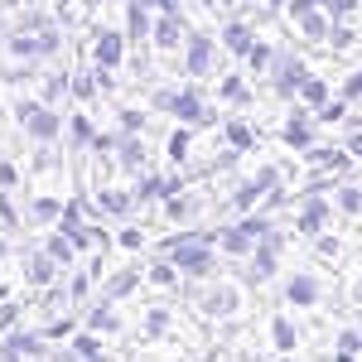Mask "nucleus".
Instances as JSON below:
<instances>
[{
	"label": "nucleus",
	"instance_id": "nucleus-7",
	"mask_svg": "<svg viewBox=\"0 0 362 362\" xmlns=\"http://www.w3.org/2000/svg\"><path fill=\"white\" fill-rule=\"evenodd\" d=\"M309 78H314V73H309L305 58L280 54L276 58V73H271V87H276V97H300V87H305Z\"/></svg>",
	"mask_w": 362,
	"mask_h": 362
},
{
	"label": "nucleus",
	"instance_id": "nucleus-18",
	"mask_svg": "<svg viewBox=\"0 0 362 362\" xmlns=\"http://www.w3.org/2000/svg\"><path fill=\"white\" fill-rule=\"evenodd\" d=\"M92 203H97L102 213H112V218H126V213H131V203H136V194H126V189H97Z\"/></svg>",
	"mask_w": 362,
	"mask_h": 362
},
{
	"label": "nucleus",
	"instance_id": "nucleus-21",
	"mask_svg": "<svg viewBox=\"0 0 362 362\" xmlns=\"http://www.w3.org/2000/svg\"><path fill=\"white\" fill-rule=\"evenodd\" d=\"M300 29H305V39L309 44H324V39H329V10H324V15H319V10H309V15H300Z\"/></svg>",
	"mask_w": 362,
	"mask_h": 362
},
{
	"label": "nucleus",
	"instance_id": "nucleus-37",
	"mask_svg": "<svg viewBox=\"0 0 362 362\" xmlns=\"http://www.w3.org/2000/svg\"><path fill=\"white\" fill-rule=\"evenodd\" d=\"M63 92H73V78H68V73H54V78H44V102H58Z\"/></svg>",
	"mask_w": 362,
	"mask_h": 362
},
{
	"label": "nucleus",
	"instance_id": "nucleus-39",
	"mask_svg": "<svg viewBox=\"0 0 362 362\" xmlns=\"http://www.w3.org/2000/svg\"><path fill=\"white\" fill-rule=\"evenodd\" d=\"M223 97H227V102H237V107H247V102H251V92H247L242 78H223Z\"/></svg>",
	"mask_w": 362,
	"mask_h": 362
},
{
	"label": "nucleus",
	"instance_id": "nucleus-48",
	"mask_svg": "<svg viewBox=\"0 0 362 362\" xmlns=\"http://www.w3.org/2000/svg\"><path fill=\"white\" fill-rule=\"evenodd\" d=\"M343 97H362V73H353V78H348V87H343Z\"/></svg>",
	"mask_w": 362,
	"mask_h": 362
},
{
	"label": "nucleus",
	"instance_id": "nucleus-28",
	"mask_svg": "<svg viewBox=\"0 0 362 362\" xmlns=\"http://www.w3.org/2000/svg\"><path fill=\"white\" fill-rule=\"evenodd\" d=\"M343 150H348V145H343ZM343 150H338V145H329V150H309V160H314L319 169H343L348 160H353V155H343Z\"/></svg>",
	"mask_w": 362,
	"mask_h": 362
},
{
	"label": "nucleus",
	"instance_id": "nucleus-16",
	"mask_svg": "<svg viewBox=\"0 0 362 362\" xmlns=\"http://www.w3.org/2000/svg\"><path fill=\"white\" fill-rule=\"evenodd\" d=\"M58 271H63V266H58V261L49 256V251H34V256L25 261V276H29V285H54V280H58Z\"/></svg>",
	"mask_w": 362,
	"mask_h": 362
},
{
	"label": "nucleus",
	"instance_id": "nucleus-24",
	"mask_svg": "<svg viewBox=\"0 0 362 362\" xmlns=\"http://www.w3.org/2000/svg\"><path fill=\"white\" fill-rule=\"evenodd\" d=\"M136 285H140V276H136V266H131V271H121V276H112V280H107L102 300H121V295H131Z\"/></svg>",
	"mask_w": 362,
	"mask_h": 362
},
{
	"label": "nucleus",
	"instance_id": "nucleus-11",
	"mask_svg": "<svg viewBox=\"0 0 362 362\" xmlns=\"http://www.w3.org/2000/svg\"><path fill=\"white\" fill-rule=\"evenodd\" d=\"M184 39H189V34H184V20H179L174 10H165V15L155 20V34H150V44H155L160 54H174Z\"/></svg>",
	"mask_w": 362,
	"mask_h": 362
},
{
	"label": "nucleus",
	"instance_id": "nucleus-51",
	"mask_svg": "<svg viewBox=\"0 0 362 362\" xmlns=\"http://www.w3.org/2000/svg\"><path fill=\"white\" fill-rule=\"evenodd\" d=\"M203 5H208V10H227L232 0H203Z\"/></svg>",
	"mask_w": 362,
	"mask_h": 362
},
{
	"label": "nucleus",
	"instance_id": "nucleus-29",
	"mask_svg": "<svg viewBox=\"0 0 362 362\" xmlns=\"http://www.w3.org/2000/svg\"><path fill=\"white\" fill-rule=\"evenodd\" d=\"M169 324H174V314H169L165 305H155L150 314H145V334H150V338H165V334H169Z\"/></svg>",
	"mask_w": 362,
	"mask_h": 362
},
{
	"label": "nucleus",
	"instance_id": "nucleus-53",
	"mask_svg": "<svg viewBox=\"0 0 362 362\" xmlns=\"http://www.w3.org/2000/svg\"><path fill=\"white\" fill-rule=\"evenodd\" d=\"M242 5H266V0H242Z\"/></svg>",
	"mask_w": 362,
	"mask_h": 362
},
{
	"label": "nucleus",
	"instance_id": "nucleus-30",
	"mask_svg": "<svg viewBox=\"0 0 362 362\" xmlns=\"http://www.w3.org/2000/svg\"><path fill=\"white\" fill-rule=\"evenodd\" d=\"M271 338H276L280 353H290V348L300 343V334H295V324H290V319H271Z\"/></svg>",
	"mask_w": 362,
	"mask_h": 362
},
{
	"label": "nucleus",
	"instance_id": "nucleus-17",
	"mask_svg": "<svg viewBox=\"0 0 362 362\" xmlns=\"http://www.w3.org/2000/svg\"><path fill=\"white\" fill-rule=\"evenodd\" d=\"M324 223H329V203H324L319 194H309L305 213H300V232H305V237H319V232H324Z\"/></svg>",
	"mask_w": 362,
	"mask_h": 362
},
{
	"label": "nucleus",
	"instance_id": "nucleus-27",
	"mask_svg": "<svg viewBox=\"0 0 362 362\" xmlns=\"http://www.w3.org/2000/svg\"><path fill=\"white\" fill-rule=\"evenodd\" d=\"M165 208H169L174 223H184V218H194V213H198V198L194 194H174V198H165Z\"/></svg>",
	"mask_w": 362,
	"mask_h": 362
},
{
	"label": "nucleus",
	"instance_id": "nucleus-25",
	"mask_svg": "<svg viewBox=\"0 0 362 362\" xmlns=\"http://www.w3.org/2000/svg\"><path fill=\"white\" fill-rule=\"evenodd\" d=\"M334 203L353 218V213H362V184H338V194H334Z\"/></svg>",
	"mask_w": 362,
	"mask_h": 362
},
{
	"label": "nucleus",
	"instance_id": "nucleus-52",
	"mask_svg": "<svg viewBox=\"0 0 362 362\" xmlns=\"http://www.w3.org/2000/svg\"><path fill=\"white\" fill-rule=\"evenodd\" d=\"M353 305H362V280H358V285H353Z\"/></svg>",
	"mask_w": 362,
	"mask_h": 362
},
{
	"label": "nucleus",
	"instance_id": "nucleus-43",
	"mask_svg": "<svg viewBox=\"0 0 362 362\" xmlns=\"http://www.w3.org/2000/svg\"><path fill=\"white\" fill-rule=\"evenodd\" d=\"M348 116V102H329V107H319V121L329 126V121H343Z\"/></svg>",
	"mask_w": 362,
	"mask_h": 362
},
{
	"label": "nucleus",
	"instance_id": "nucleus-45",
	"mask_svg": "<svg viewBox=\"0 0 362 362\" xmlns=\"http://www.w3.org/2000/svg\"><path fill=\"white\" fill-rule=\"evenodd\" d=\"M140 242H145V237H140V227H126V232H121V247H126V251H136Z\"/></svg>",
	"mask_w": 362,
	"mask_h": 362
},
{
	"label": "nucleus",
	"instance_id": "nucleus-22",
	"mask_svg": "<svg viewBox=\"0 0 362 362\" xmlns=\"http://www.w3.org/2000/svg\"><path fill=\"white\" fill-rule=\"evenodd\" d=\"M44 251H49V256H54L58 266H73V256H78V242H73V237H68V232H54V237H49V242H44Z\"/></svg>",
	"mask_w": 362,
	"mask_h": 362
},
{
	"label": "nucleus",
	"instance_id": "nucleus-36",
	"mask_svg": "<svg viewBox=\"0 0 362 362\" xmlns=\"http://www.w3.org/2000/svg\"><path fill=\"white\" fill-rule=\"evenodd\" d=\"M10 343H15L25 358H44V338L39 334H10Z\"/></svg>",
	"mask_w": 362,
	"mask_h": 362
},
{
	"label": "nucleus",
	"instance_id": "nucleus-3",
	"mask_svg": "<svg viewBox=\"0 0 362 362\" xmlns=\"http://www.w3.org/2000/svg\"><path fill=\"white\" fill-rule=\"evenodd\" d=\"M160 107H165L179 126H208L213 112L203 107V92L198 87H179V92H160Z\"/></svg>",
	"mask_w": 362,
	"mask_h": 362
},
{
	"label": "nucleus",
	"instance_id": "nucleus-33",
	"mask_svg": "<svg viewBox=\"0 0 362 362\" xmlns=\"http://www.w3.org/2000/svg\"><path fill=\"white\" fill-rule=\"evenodd\" d=\"M29 218H34V223H54V218H63V208H58V198H34Z\"/></svg>",
	"mask_w": 362,
	"mask_h": 362
},
{
	"label": "nucleus",
	"instance_id": "nucleus-54",
	"mask_svg": "<svg viewBox=\"0 0 362 362\" xmlns=\"http://www.w3.org/2000/svg\"><path fill=\"white\" fill-rule=\"evenodd\" d=\"M0 256H5V242H0Z\"/></svg>",
	"mask_w": 362,
	"mask_h": 362
},
{
	"label": "nucleus",
	"instance_id": "nucleus-8",
	"mask_svg": "<svg viewBox=\"0 0 362 362\" xmlns=\"http://www.w3.org/2000/svg\"><path fill=\"white\" fill-rule=\"evenodd\" d=\"M58 232H68V237H73V242H78V247L83 251H102L107 247V232H102V227H92L83 218V208H78V203H73V208H63V218H58Z\"/></svg>",
	"mask_w": 362,
	"mask_h": 362
},
{
	"label": "nucleus",
	"instance_id": "nucleus-47",
	"mask_svg": "<svg viewBox=\"0 0 362 362\" xmlns=\"http://www.w3.org/2000/svg\"><path fill=\"white\" fill-rule=\"evenodd\" d=\"M20 358H25V353H20V348L5 338V343H0V362H20Z\"/></svg>",
	"mask_w": 362,
	"mask_h": 362
},
{
	"label": "nucleus",
	"instance_id": "nucleus-10",
	"mask_svg": "<svg viewBox=\"0 0 362 362\" xmlns=\"http://www.w3.org/2000/svg\"><path fill=\"white\" fill-rule=\"evenodd\" d=\"M121 58H126V34L97 29V39H92V63H97V68H121Z\"/></svg>",
	"mask_w": 362,
	"mask_h": 362
},
{
	"label": "nucleus",
	"instance_id": "nucleus-49",
	"mask_svg": "<svg viewBox=\"0 0 362 362\" xmlns=\"http://www.w3.org/2000/svg\"><path fill=\"white\" fill-rule=\"evenodd\" d=\"M348 155H353V160H362V131H353V136H348Z\"/></svg>",
	"mask_w": 362,
	"mask_h": 362
},
{
	"label": "nucleus",
	"instance_id": "nucleus-31",
	"mask_svg": "<svg viewBox=\"0 0 362 362\" xmlns=\"http://www.w3.org/2000/svg\"><path fill=\"white\" fill-rule=\"evenodd\" d=\"M97 73H92V68H87V73H73V97H78V102H92V97H97Z\"/></svg>",
	"mask_w": 362,
	"mask_h": 362
},
{
	"label": "nucleus",
	"instance_id": "nucleus-4",
	"mask_svg": "<svg viewBox=\"0 0 362 362\" xmlns=\"http://www.w3.org/2000/svg\"><path fill=\"white\" fill-rule=\"evenodd\" d=\"M15 116H20V126H25L29 136L44 140V145L63 136V116H58L49 102H20V107H15Z\"/></svg>",
	"mask_w": 362,
	"mask_h": 362
},
{
	"label": "nucleus",
	"instance_id": "nucleus-14",
	"mask_svg": "<svg viewBox=\"0 0 362 362\" xmlns=\"http://www.w3.org/2000/svg\"><path fill=\"white\" fill-rule=\"evenodd\" d=\"M223 44L232 49V54L247 58L251 49H256V29H251L247 20H227V25H223Z\"/></svg>",
	"mask_w": 362,
	"mask_h": 362
},
{
	"label": "nucleus",
	"instance_id": "nucleus-40",
	"mask_svg": "<svg viewBox=\"0 0 362 362\" xmlns=\"http://www.w3.org/2000/svg\"><path fill=\"white\" fill-rule=\"evenodd\" d=\"M145 121H150L145 112H136V107H126V112H121V131H131V136H140V131H145Z\"/></svg>",
	"mask_w": 362,
	"mask_h": 362
},
{
	"label": "nucleus",
	"instance_id": "nucleus-38",
	"mask_svg": "<svg viewBox=\"0 0 362 362\" xmlns=\"http://www.w3.org/2000/svg\"><path fill=\"white\" fill-rule=\"evenodd\" d=\"M276 58H280V54H271V44H261V39H256V49L247 54V63L261 73V68H276Z\"/></svg>",
	"mask_w": 362,
	"mask_h": 362
},
{
	"label": "nucleus",
	"instance_id": "nucleus-50",
	"mask_svg": "<svg viewBox=\"0 0 362 362\" xmlns=\"http://www.w3.org/2000/svg\"><path fill=\"white\" fill-rule=\"evenodd\" d=\"M15 324V305H0V329H10Z\"/></svg>",
	"mask_w": 362,
	"mask_h": 362
},
{
	"label": "nucleus",
	"instance_id": "nucleus-5",
	"mask_svg": "<svg viewBox=\"0 0 362 362\" xmlns=\"http://www.w3.org/2000/svg\"><path fill=\"white\" fill-rule=\"evenodd\" d=\"M280 247H285V237H280L276 227L251 247V266H247V285H266V280L276 276V266H280Z\"/></svg>",
	"mask_w": 362,
	"mask_h": 362
},
{
	"label": "nucleus",
	"instance_id": "nucleus-2",
	"mask_svg": "<svg viewBox=\"0 0 362 362\" xmlns=\"http://www.w3.org/2000/svg\"><path fill=\"white\" fill-rule=\"evenodd\" d=\"M266 232H271V223L251 213V218H242V223H232V227H213L208 237H213L223 251H232V256H251V247H256Z\"/></svg>",
	"mask_w": 362,
	"mask_h": 362
},
{
	"label": "nucleus",
	"instance_id": "nucleus-15",
	"mask_svg": "<svg viewBox=\"0 0 362 362\" xmlns=\"http://www.w3.org/2000/svg\"><path fill=\"white\" fill-rule=\"evenodd\" d=\"M319 280L309 276V271H300V276H290V285H285V300L290 305H319Z\"/></svg>",
	"mask_w": 362,
	"mask_h": 362
},
{
	"label": "nucleus",
	"instance_id": "nucleus-9",
	"mask_svg": "<svg viewBox=\"0 0 362 362\" xmlns=\"http://www.w3.org/2000/svg\"><path fill=\"white\" fill-rule=\"evenodd\" d=\"M184 73H189V78H208V73H213V34H203V29H189Z\"/></svg>",
	"mask_w": 362,
	"mask_h": 362
},
{
	"label": "nucleus",
	"instance_id": "nucleus-12",
	"mask_svg": "<svg viewBox=\"0 0 362 362\" xmlns=\"http://www.w3.org/2000/svg\"><path fill=\"white\" fill-rule=\"evenodd\" d=\"M116 165L126 169V174H145V145H140V136H126L116 140Z\"/></svg>",
	"mask_w": 362,
	"mask_h": 362
},
{
	"label": "nucleus",
	"instance_id": "nucleus-32",
	"mask_svg": "<svg viewBox=\"0 0 362 362\" xmlns=\"http://www.w3.org/2000/svg\"><path fill=\"white\" fill-rule=\"evenodd\" d=\"M227 140H232L237 150H251V145H256V131H251L247 121H227Z\"/></svg>",
	"mask_w": 362,
	"mask_h": 362
},
{
	"label": "nucleus",
	"instance_id": "nucleus-19",
	"mask_svg": "<svg viewBox=\"0 0 362 362\" xmlns=\"http://www.w3.org/2000/svg\"><path fill=\"white\" fill-rule=\"evenodd\" d=\"M285 145H295V150H314V131H309V112H290V126H285Z\"/></svg>",
	"mask_w": 362,
	"mask_h": 362
},
{
	"label": "nucleus",
	"instance_id": "nucleus-6",
	"mask_svg": "<svg viewBox=\"0 0 362 362\" xmlns=\"http://www.w3.org/2000/svg\"><path fill=\"white\" fill-rule=\"evenodd\" d=\"M198 305L208 319H237L242 314V280H213V290Z\"/></svg>",
	"mask_w": 362,
	"mask_h": 362
},
{
	"label": "nucleus",
	"instance_id": "nucleus-46",
	"mask_svg": "<svg viewBox=\"0 0 362 362\" xmlns=\"http://www.w3.org/2000/svg\"><path fill=\"white\" fill-rule=\"evenodd\" d=\"M15 179H20V169H15V165H0V189H15Z\"/></svg>",
	"mask_w": 362,
	"mask_h": 362
},
{
	"label": "nucleus",
	"instance_id": "nucleus-26",
	"mask_svg": "<svg viewBox=\"0 0 362 362\" xmlns=\"http://www.w3.org/2000/svg\"><path fill=\"white\" fill-rule=\"evenodd\" d=\"M189 150H194V136H189V131H174L169 145H165V155L174 160V165H189Z\"/></svg>",
	"mask_w": 362,
	"mask_h": 362
},
{
	"label": "nucleus",
	"instance_id": "nucleus-41",
	"mask_svg": "<svg viewBox=\"0 0 362 362\" xmlns=\"http://www.w3.org/2000/svg\"><path fill=\"white\" fill-rule=\"evenodd\" d=\"M73 348H78L83 358H102V353H97V329H87V334H78V338H73Z\"/></svg>",
	"mask_w": 362,
	"mask_h": 362
},
{
	"label": "nucleus",
	"instance_id": "nucleus-35",
	"mask_svg": "<svg viewBox=\"0 0 362 362\" xmlns=\"http://www.w3.org/2000/svg\"><path fill=\"white\" fill-rule=\"evenodd\" d=\"M353 39H358V34L343 25V20H338V25L329 29V49H334V54H348V49H353Z\"/></svg>",
	"mask_w": 362,
	"mask_h": 362
},
{
	"label": "nucleus",
	"instance_id": "nucleus-1",
	"mask_svg": "<svg viewBox=\"0 0 362 362\" xmlns=\"http://www.w3.org/2000/svg\"><path fill=\"white\" fill-rule=\"evenodd\" d=\"M165 256L194 280H208L218 271V261H213V237H208V232H179V237H169Z\"/></svg>",
	"mask_w": 362,
	"mask_h": 362
},
{
	"label": "nucleus",
	"instance_id": "nucleus-34",
	"mask_svg": "<svg viewBox=\"0 0 362 362\" xmlns=\"http://www.w3.org/2000/svg\"><path fill=\"white\" fill-rule=\"evenodd\" d=\"M68 140H73L78 150H92V121H87V116H73V126H68Z\"/></svg>",
	"mask_w": 362,
	"mask_h": 362
},
{
	"label": "nucleus",
	"instance_id": "nucleus-20",
	"mask_svg": "<svg viewBox=\"0 0 362 362\" xmlns=\"http://www.w3.org/2000/svg\"><path fill=\"white\" fill-rule=\"evenodd\" d=\"M87 329H97V334H116V329H121V314H116L112 300H102V305L87 314Z\"/></svg>",
	"mask_w": 362,
	"mask_h": 362
},
{
	"label": "nucleus",
	"instance_id": "nucleus-13",
	"mask_svg": "<svg viewBox=\"0 0 362 362\" xmlns=\"http://www.w3.org/2000/svg\"><path fill=\"white\" fill-rule=\"evenodd\" d=\"M150 34H155V25H150V5H145V0H131V5H126V39L145 44Z\"/></svg>",
	"mask_w": 362,
	"mask_h": 362
},
{
	"label": "nucleus",
	"instance_id": "nucleus-42",
	"mask_svg": "<svg viewBox=\"0 0 362 362\" xmlns=\"http://www.w3.org/2000/svg\"><path fill=\"white\" fill-rule=\"evenodd\" d=\"M338 353H362V329H343L338 334Z\"/></svg>",
	"mask_w": 362,
	"mask_h": 362
},
{
	"label": "nucleus",
	"instance_id": "nucleus-44",
	"mask_svg": "<svg viewBox=\"0 0 362 362\" xmlns=\"http://www.w3.org/2000/svg\"><path fill=\"white\" fill-rule=\"evenodd\" d=\"M319 256H343V242H334V237L319 232Z\"/></svg>",
	"mask_w": 362,
	"mask_h": 362
},
{
	"label": "nucleus",
	"instance_id": "nucleus-23",
	"mask_svg": "<svg viewBox=\"0 0 362 362\" xmlns=\"http://www.w3.org/2000/svg\"><path fill=\"white\" fill-rule=\"evenodd\" d=\"M300 102H305L309 112H319V107H329V83H324V78H309V83L300 87Z\"/></svg>",
	"mask_w": 362,
	"mask_h": 362
}]
</instances>
